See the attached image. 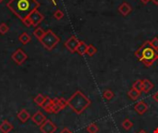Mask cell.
<instances>
[{
	"label": "cell",
	"instance_id": "obj_27",
	"mask_svg": "<svg viewBox=\"0 0 158 133\" xmlns=\"http://www.w3.org/2000/svg\"><path fill=\"white\" fill-rule=\"evenodd\" d=\"M54 17H55V19H56V20H61V19L64 17V13H63V11H61L60 9H57V10H55V13H54Z\"/></svg>",
	"mask_w": 158,
	"mask_h": 133
},
{
	"label": "cell",
	"instance_id": "obj_2",
	"mask_svg": "<svg viewBox=\"0 0 158 133\" xmlns=\"http://www.w3.org/2000/svg\"><path fill=\"white\" fill-rule=\"evenodd\" d=\"M134 55L147 68H149L158 59V50L153 47L150 41H146L136 50Z\"/></svg>",
	"mask_w": 158,
	"mask_h": 133
},
{
	"label": "cell",
	"instance_id": "obj_35",
	"mask_svg": "<svg viewBox=\"0 0 158 133\" xmlns=\"http://www.w3.org/2000/svg\"><path fill=\"white\" fill-rule=\"evenodd\" d=\"M138 133H147V132H146L145 130H141V131H139Z\"/></svg>",
	"mask_w": 158,
	"mask_h": 133
},
{
	"label": "cell",
	"instance_id": "obj_3",
	"mask_svg": "<svg viewBox=\"0 0 158 133\" xmlns=\"http://www.w3.org/2000/svg\"><path fill=\"white\" fill-rule=\"evenodd\" d=\"M90 99L80 91H77L68 100V106L78 115L83 113L90 106Z\"/></svg>",
	"mask_w": 158,
	"mask_h": 133
},
{
	"label": "cell",
	"instance_id": "obj_25",
	"mask_svg": "<svg viewBox=\"0 0 158 133\" xmlns=\"http://www.w3.org/2000/svg\"><path fill=\"white\" fill-rule=\"evenodd\" d=\"M114 93L111 90H106L103 93V97L104 99H106V101H110L113 97H114Z\"/></svg>",
	"mask_w": 158,
	"mask_h": 133
},
{
	"label": "cell",
	"instance_id": "obj_5",
	"mask_svg": "<svg viewBox=\"0 0 158 133\" xmlns=\"http://www.w3.org/2000/svg\"><path fill=\"white\" fill-rule=\"evenodd\" d=\"M80 40L76 37V36H71L69 37V39H68L65 43V47L70 52V53H75L77 50V47L80 43Z\"/></svg>",
	"mask_w": 158,
	"mask_h": 133
},
{
	"label": "cell",
	"instance_id": "obj_16",
	"mask_svg": "<svg viewBox=\"0 0 158 133\" xmlns=\"http://www.w3.org/2000/svg\"><path fill=\"white\" fill-rule=\"evenodd\" d=\"M18 117H19V119H20L21 122H26V121L29 119V117H30V114L28 113L27 110L22 109L21 111L19 112V114H18Z\"/></svg>",
	"mask_w": 158,
	"mask_h": 133
},
{
	"label": "cell",
	"instance_id": "obj_36",
	"mask_svg": "<svg viewBox=\"0 0 158 133\" xmlns=\"http://www.w3.org/2000/svg\"><path fill=\"white\" fill-rule=\"evenodd\" d=\"M3 1V0H0V2H2Z\"/></svg>",
	"mask_w": 158,
	"mask_h": 133
},
{
	"label": "cell",
	"instance_id": "obj_34",
	"mask_svg": "<svg viewBox=\"0 0 158 133\" xmlns=\"http://www.w3.org/2000/svg\"><path fill=\"white\" fill-rule=\"evenodd\" d=\"M152 1H153L155 5H158V0H152Z\"/></svg>",
	"mask_w": 158,
	"mask_h": 133
},
{
	"label": "cell",
	"instance_id": "obj_12",
	"mask_svg": "<svg viewBox=\"0 0 158 133\" xmlns=\"http://www.w3.org/2000/svg\"><path fill=\"white\" fill-rule=\"evenodd\" d=\"M32 119H33V121L35 124L41 126L43 123H44V122L46 120V116L43 115L41 112H37L36 114H34V115L33 116Z\"/></svg>",
	"mask_w": 158,
	"mask_h": 133
},
{
	"label": "cell",
	"instance_id": "obj_23",
	"mask_svg": "<svg viewBox=\"0 0 158 133\" xmlns=\"http://www.w3.org/2000/svg\"><path fill=\"white\" fill-rule=\"evenodd\" d=\"M46 97H45L44 95H42L41 93H39V94L34 98V102H35V103H37L38 106H42L43 103H44V102L46 101Z\"/></svg>",
	"mask_w": 158,
	"mask_h": 133
},
{
	"label": "cell",
	"instance_id": "obj_28",
	"mask_svg": "<svg viewBox=\"0 0 158 133\" xmlns=\"http://www.w3.org/2000/svg\"><path fill=\"white\" fill-rule=\"evenodd\" d=\"M57 103H58V105H59L63 109L68 106V100H66V99H64V98L57 99Z\"/></svg>",
	"mask_w": 158,
	"mask_h": 133
},
{
	"label": "cell",
	"instance_id": "obj_9",
	"mask_svg": "<svg viewBox=\"0 0 158 133\" xmlns=\"http://www.w3.org/2000/svg\"><path fill=\"white\" fill-rule=\"evenodd\" d=\"M134 110L139 115H143V114H145L148 110V105L144 101H140L135 105Z\"/></svg>",
	"mask_w": 158,
	"mask_h": 133
},
{
	"label": "cell",
	"instance_id": "obj_8",
	"mask_svg": "<svg viewBox=\"0 0 158 133\" xmlns=\"http://www.w3.org/2000/svg\"><path fill=\"white\" fill-rule=\"evenodd\" d=\"M12 59L18 65H21L26 60V59H27V55L24 53L23 50L18 49L16 52H14V54L12 55Z\"/></svg>",
	"mask_w": 158,
	"mask_h": 133
},
{
	"label": "cell",
	"instance_id": "obj_1",
	"mask_svg": "<svg viewBox=\"0 0 158 133\" xmlns=\"http://www.w3.org/2000/svg\"><path fill=\"white\" fill-rule=\"evenodd\" d=\"M39 6L36 0H10L8 3V8L21 20L29 17L32 12L37 10Z\"/></svg>",
	"mask_w": 158,
	"mask_h": 133
},
{
	"label": "cell",
	"instance_id": "obj_15",
	"mask_svg": "<svg viewBox=\"0 0 158 133\" xmlns=\"http://www.w3.org/2000/svg\"><path fill=\"white\" fill-rule=\"evenodd\" d=\"M87 46H88V44H86L84 42L81 41L78 47H77L76 52L81 55H86V52H87Z\"/></svg>",
	"mask_w": 158,
	"mask_h": 133
},
{
	"label": "cell",
	"instance_id": "obj_19",
	"mask_svg": "<svg viewBox=\"0 0 158 133\" xmlns=\"http://www.w3.org/2000/svg\"><path fill=\"white\" fill-rule=\"evenodd\" d=\"M45 33H46V32L43 29H41V28H36L34 31H33V35L36 38H38L39 40H41L43 37H44Z\"/></svg>",
	"mask_w": 158,
	"mask_h": 133
},
{
	"label": "cell",
	"instance_id": "obj_17",
	"mask_svg": "<svg viewBox=\"0 0 158 133\" xmlns=\"http://www.w3.org/2000/svg\"><path fill=\"white\" fill-rule=\"evenodd\" d=\"M140 95H141V93L138 92L137 90H135V89H133V88H131V90L128 92V96L133 101H136L140 97Z\"/></svg>",
	"mask_w": 158,
	"mask_h": 133
},
{
	"label": "cell",
	"instance_id": "obj_14",
	"mask_svg": "<svg viewBox=\"0 0 158 133\" xmlns=\"http://www.w3.org/2000/svg\"><path fill=\"white\" fill-rule=\"evenodd\" d=\"M53 100H51L50 98L46 97V101L44 102V103H43L42 107L44 108L47 113H52V106H53Z\"/></svg>",
	"mask_w": 158,
	"mask_h": 133
},
{
	"label": "cell",
	"instance_id": "obj_20",
	"mask_svg": "<svg viewBox=\"0 0 158 133\" xmlns=\"http://www.w3.org/2000/svg\"><path fill=\"white\" fill-rule=\"evenodd\" d=\"M122 127L125 130H130L132 127H133V123L128 119V118H126V119H124L122 121Z\"/></svg>",
	"mask_w": 158,
	"mask_h": 133
},
{
	"label": "cell",
	"instance_id": "obj_22",
	"mask_svg": "<svg viewBox=\"0 0 158 133\" xmlns=\"http://www.w3.org/2000/svg\"><path fill=\"white\" fill-rule=\"evenodd\" d=\"M96 52H97V49L94 46H93V44H88L87 52H86V54H87L89 56H93L96 54Z\"/></svg>",
	"mask_w": 158,
	"mask_h": 133
},
{
	"label": "cell",
	"instance_id": "obj_6",
	"mask_svg": "<svg viewBox=\"0 0 158 133\" xmlns=\"http://www.w3.org/2000/svg\"><path fill=\"white\" fill-rule=\"evenodd\" d=\"M29 20H30L31 23L33 26H37L39 25L43 21H44V15H42L38 10H34L33 12H32L30 15H29Z\"/></svg>",
	"mask_w": 158,
	"mask_h": 133
},
{
	"label": "cell",
	"instance_id": "obj_29",
	"mask_svg": "<svg viewBox=\"0 0 158 133\" xmlns=\"http://www.w3.org/2000/svg\"><path fill=\"white\" fill-rule=\"evenodd\" d=\"M150 43H151V44L153 46V47H154L155 49L158 50V38L157 37H154L153 39H152L150 41Z\"/></svg>",
	"mask_w": 158,
	"mask_h": 133
},
{
	"label": "cell",
	"instance_id": "obj_10",
	"mask_svg": "<svg viewBox=\"0 0 158 133\" xmlns=\"http://www.w3.org/2000/svg\"><path fill=\"white\" fill-rule=\"evenodd\" d=\"M132 10V8L130 4H128L127 2L122 3L119 7H118V12L122 15V16H128Z\"/></svg>",
	"mask_w": 158,
	"mask_h": 133
},
{
	"label": "cell",
	"instance_id": "obj_33",
	"mask_svg": "<svg viewBox=\"0 0 158 133\" xmlns=\"http://www.w3.org/2000/svg\"><path fill=\"white\" fill-rule=\"evenodd\" d=\"M140 1H141V3H143L144 5H146V4H148L150 1H152V0H140Z\"/></svg>",
	"mask_w": 158,
	"mask_h": 133
},
{
	"label": "cell",
	"instance_id": "obj_30",
	"mask_svg": "<svg viewBox=\"0 0 158 133\" xmlns=\"http://www.w3.org/2000/svg\"><path fill=\"white\" fill-rule=\"evenodd\" d=\"M22 21H23V23L26 25V26H32V23H31V21H30V20H29V18L27 17V18H25L24 20H22Z\"/></svg>",
	"mask_w": 158,
	"mask_h": 133
},
{
	"label": "cell",
	"instance_id": "obj_7",
	"mask_svg": "<svg viewBox=\"0 0 158 133\" xmlns=\"http://www.w3.org/2000/svg\"><path fill=\"white\" fill-rule=\"evenodd\" d=\"M40 128H41V131L43 133H54L56 130L55 125L48 119H46L40 126Z\"/></svg>",
	"mask_w": 158,
	"mask_h": 133
},
{
	"label": "cell",
	"instance_id": "obj_31",
	"mask_svg": "<svg viewBox=\"0 0 158 133\" xmlns=\"http://www.w3.org/2000/svg\"><path fill=\"white\" fill-rule=\"evenodd\" d=\"M153 99L155 102H157V103H158V92L153 94Z\"/></svg>",
	"mask_w": 158,
	"mask_h": 133
},
{
	"label": "cell",
	"instance_id": "obj_4",
	"mask_svg": "<svg viewBox=\"0 0 158 133\" xmlns=\"http://www.w3.org/2000/svg\"><path fill=\"white\" fill-rule=\"evenodd\" d=\"M60 39L57 37L51 30H48L47 32H46L44 37H43L40 42L42 43V44L44 46L47 50H52L57 43H59Z\"/></svg>",
	"mask_w": 158,
	"mask_h": 133
},
{
	"label": "cell",
	"instance_id": "obj_21",
	"mask_svg": "<svg viewBox=\"0 0 158 133\" xmlns=\"http://www.w3.org/2000/svg\"><path fill=\"white\" fill-rule=\"evenodd\" d=\"M132 88L137 90L138 92L141 93L142 92V80H137L133 82L132 84Z\"/></svg>",
	"mask_w": 158,
	"mask_h": 133
},
{
	"label": "cell",
	"instance_id": "obj_32",
	"mask_svg": "<svg viewBox=\"0 0 158 133\" xmlns=\"http://www.w3.org/2000/svg\"><path fill=\"white\" fill-rule=\"evenodd\" d=\"M60 133H73V132H72V131H70L68 128H64Z\"/></svg>",
	"mask_w": 158,
	"mask_h": 133
},
{
	"label": "cell",
	"instance_id": "obj_26",
	"mask_svg": "<svg viewBox=\"0 0 158 133\" xmlns=\"http://www.w3.org/2000/svg\"><path fill=\"white\" fill-rule=\"evenodd\" d=\"M8 26L6 24V23H4V22H2L1 24H0V33L1 34H5V33H7L8 32Z\"/></svg>",
	"mask_w": 158,
	"mask_h": 133
},
{
	"label": "cell",
	"instance_id": "obj_18",
	"mask_svg": "<svg viewBox=\"0 0 158 133\" xmlns=\"http://www.w3.org/2000/svg\"><path fill=\"white\" fill-rule=\"evenodd\" d=\"M19 40H20V42H21V43H23V44H27L28 43H30V42H31V36L29 35L27 33H21V34L20 35Z\"/></svg>",
	"mask_w": 158,
	"mask_h": 133
},
{
	"label": "cell",
	"instance_id": "obj_13",
	"mask_svg": "<svg viewBox=\"0 0 158 133\" xmlns=\"http://www.w3.org/2000/svg\"><path fill=\"white\" fill-rule=\"evenodd\" d=\"M12 129H13V126L8 120H4L2 124L0 125V131L3 133H8Z\"/></svg>",
	"mask_w": 158,
	"mask_h": 133
},
{
	"label": "cell",
	"instance_id": "obj_24",
	"mask_svg": "<svg viewBox=\"0 0 158 133\" xmlns=\"http://www.w3.org/2000/svg\"><path fill=\"white\" fill-rule=\"evenodd\" d=\"M86 129H87V131L89 133H97L98 130H99V128L95 123H92L87 128H86Z\"/></svg>",
	"mask_w": 158,
	"mask_h": 133
},
{
	"label": "cell",
	"instance_id": "obj_11",
	"mask_svg": "<svg viewBox=\"0 0 158 133\" xmlns=\"http://www.w3.org/2000/svg\"><path fill=\"white\" fill-rule=\"evenodd\" d=\"M153 83L148 80V79H143L142 80V92L145 93H150L153 89Z\"/></svg>",
	"mask_w": 158,
	"mask_h": 133
}]
</instances>
